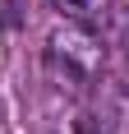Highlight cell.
<instances>
[{
    "label": "cell",
    "instance_id": "6da1fadb",
    "mask_svg": "<svg viewBox=\"0 0 129 134\" xmlns=\"http://www.w3.org/2000/svg\"><path fill=\"white\" fill-rule=\"evenodd\" d=\"M46 69L51 79L69 93H88L97 88L106 74V46L97 37V28H83V23H60L46 37Z\"/></svg>",
    "mask_w": 129,
    "mask_h": 134
},
{
    "label": "cell",
    "instance_id": "7a4b0ae2",
    "mask_svg": "<svg viewBox=\"0 0 129 134\" xmlns=\"http://www.w3.org/2000/svg\"><path fill=\"white\" fill-rule=\"evenodd\" d=\"M60 9L64 23H83V28H102L111 14V0H51Z\"/></svg>",
    "mask_w": 129,
    "mask_h": 134
},
{
    "label": "cell",
    "instance_id": "3957f363",
    "mask_svg": "<svg viewBox=\"0 0 129 134\" xmlns=\"http://www.w3.org/2000/svg\"><path fill=\"white\" fill-rule=\"evenodd\" d=\"M60 134H106V125L92 116V111H78V116H69V120L60 125Z\"/></svg>",
    "mask_w": 129,
    "mask_h": 134
},
{
    "label": "cell",
    "instance_id": "277c9868",
    "mask_svg": "<svg viewBox=\"0 0 129 134\" xmlns=\"http://www.w3.org/2000/svg\"><path fill=\"white\" fill-rule=\"evenodd\" d=\"M125 51H129V28H125Z\"/></svg>",
    "mask_w": 129,
    "mask_h": 134
}]
</instances>
